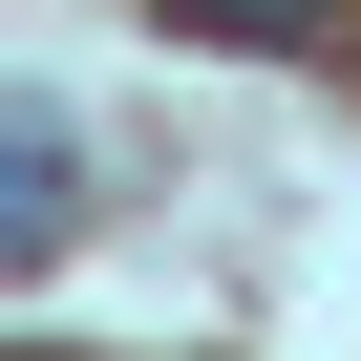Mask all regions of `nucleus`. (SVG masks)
<instances>
[{
    "label": "nucleus",
    "instance_id": "nucleus-1",
    "mask_svg": "<svg viewBox=\"0 0 361 361\" xmlns=\"http://www.w3.org/2000/svg\"><path fill=\"white\" fill-rule=\"evenodd\" d=\"M170 22H192V43H319L340 0H170Z\"/></svg>",
    "mask_w": 361,
    "mask_h": 361
}]
</instances>
